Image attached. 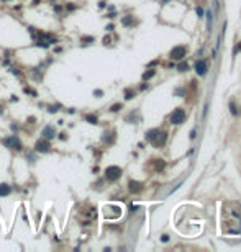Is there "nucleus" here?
Returning <instances> with one entry per match:
<instances>
[{
	"label": "nucleus",
	"mask_w": 241,
	"mask_h": 252,
	"mask_svg": "<svg viewBox=\"0 0 241 252\" xmlns=\"http://www.w3.org/2000/svg\"><path fill=\"white\" fill-rule=\"evenodd\" d=\"M5 146H7L8 149H15V151H21V147H23V144H21V141H20V138L18 136H8V138H5L4 141Z\"/></svg>",
	"instance_id": "obj_1"
},
{
	"label": "nucleus",
	"mask_w": 241,
	"mask_h": 252,
	"mask_svg": "<svg viewBox=\"0 0 241 252\" xmlns=\"http://www.w3.org/2000/svg\"><path fill=\"white\" fill-rule=\"evenodd\" d=\"M105 177H107V180H110V182L117 180V178H120V177H121V169H120V167H117V165H110V167H107V170H105Z\"/></svg>",
	"instance_id": "obj_2"
},
{
	"label": "nucleus",
	"mask_w": 241,
	"mask_h": 252,
	"mask_svg": "<svg viewBox=\"0 0 241 252\" xmlns=\"http://www.w3.org/2000/svg\"><path fill=\"white\" fill-rule=\"evenodd\" d=\"M184 120H185V111L182 108L174 110L172 115H171V123L172 124H181V123H184Z\"/></svg>",
	"instance_id": "obj_3"
},
{
	"label": "nucleus",
	"mask_w": 241,
	"mask_h": 252,
	"mask_svg": "<svg viewBox=\"0 0 241 252\" xmlns=\"http://www.w3.org/2000/svg\"><path fill=\"white\" fill-rule=\"evenodd\" d=\"M35 151H36V152H49V151H51L49 139L41 138L39 141H36V144H35Z\"/></svg>",
	"instance_id": "obj_4"
},
{
	"label": "nucleus",
	"mask_w": 241,
	"mask_h": 252,
	"mask_svg": "<svg viewBox=\"0 0 241 252\" xmlns=\"http://www.w3.org/2000/svg\"><path fill=\"white\" fill-rule=\"evenodd\" d=\"M185 54H187V49H185L184 46H177V48H174V49L171 51V57H172L174 61H181V59H184Z\"/></svg>",
	"instance_id": "obj_5"
},
{
	"label": "nucleus",
	"mask_w": 241,
	"mask_h": 252,
	"mask_svg": "<svg viewBox=\"0 0 241 252\" xmlns=\"http://www.w3.org/2000/svg\"><path fill=\"white\" fill-rule=\"evenodd\" d=\"M166 139H167V133L158 129L156 136H154V139H152V144L154 146H163V144H166Z\"/></svg>",
	"instance_id": "obj_6"
},
{
	"label": "nucleus",
	"mask_w": 241,
	"mask_h": 252,
	"mask_svg": "<svg viewBox=\"0 0 241 252\" xmlns=\"http://www.w3.org/2000/svg\"><path fill=\"white\" fill-rule=\"evenodd\" d=\"M54 136H56L54 126H44V129L41 131V138H44V139H53Z\"/></svg>",
	"instance_id": "obj_7"
},
{
	"label": "nucleus",
	"mask_w": 241,
	"mask_h": 252,
	"mask_svg": "<svg viewBox=\"0 0 241 252\" xmlns=\"http://www.w3.org/2000/svg\"><path fill=\"white\" fill-rule=\"evenodd\" d=\"M195 71H197V74L199 75H205L207 74V64H205V61L199 59L197 62H195Z\"/></svg>",
	"instance_id": "obj_8"
},
{
	"label": "nucleus",
	"mask_w": 241,
	"mask_h": 252,
	"mask_svg": "<svg viewBox=\"0 0 241 252\" xmlns=\"http://www.w3.org/2000/svg\"><path fill=\"white\" fill-rule=\"evenodd\" d=\"M10 192H12L10 185H7V183H0V196H7V195H10Z\"/></svg>",
	"instance_id": "obj_9"
},
{
	"label": "nucleus",
	"mask_w": 241,
	"mask_h": 252,
	"mask_svg": "<svg viewBox=\"0 0 241 252\" xmlns=\"http://www.w3.org/2000/svg\"><path fill=\"white\" fill-rule=\"evenodd\" d=\"M212 23H213V13L212 10H207V31H212Z\"/></svg>",
	"instance_id": "obj_10"
},
{
	"label": "nucleus",
	"mask_w": 241,
	"mask_h": 252,
	"mask_svg": "<svg viewBox=\"0 0 241 252\" xmlns=\"http://www.w3.org/2000/svg\"><path fill=\"white\" fill-rule=\"evenodd\" d=\"M141 187L143 185L138 183V182H133V180L130 182V192H133V193H138L139 190H141Z\"/></svg>",
	"instance_id": "obj_11"
},
{
	"label": "nucleus",
	"mask_w": 241,
	"mask_h": 252,
	"mask_svg": "<svg viewBox=\"0 0 241 252\" xmlns=\"http://www.w3.org/2000/svg\"><path fill=\"white\" fill-rule=\"evenodd\" d=\"M85 120L89 121V123H92V124L97 123V116H95V115H85Z\"/></svg>",
	"instance_id": "obj_12"
},
{
	"label": "nucleus",
	"mask_w": 241,
	"mask_h": 252,
	"mask_svg": "<svg viewBox=\"0 0 241 252\" xmlns=\"http://www.w3.org/2000/svg\"><path fill=\"white\" fill-rule=\"evenodd\" d=\"M152 75H154V71L151 69V71H148V72H144V74H143V80H149Z\"/></svg>",
	"instance_id": "obj_13"
},
{
	"label": "nucleus",
	"mask_w": 241,
	"mask_h": 252,
	"mask_svg": "<svg viewBox=\"0 0 241 252\" xmlns=\"http://www.w3.org/2000/svg\"><path fill=\"white\" fill-rule=\"evenodd\" d=\"M121 23H123V25H126V26H130V25H133V18L128 15L126 18H123V20H121Z\"/></svg>",
	"instance_id": "obj_14"
},
{
	"label": "nucleus",
	"mask_w": 241,
	"mask_h": 252,
	"mask_svg": "<svg viewBox=\"0 0 241 252\" xmlns=\"http://www.w3.org/2000/svg\"><path fill=\"white\" fill-rule=\"evenodd\" d=\"M133 97H135V93L131 92V90H125V98H126V100L133 98Z\"/></svg>",
	"instance_id": "obj_15"
},
{
	"label": "nucleus",
	"mask_w": 241,
	"mask_h": 252,
	"mask_svg": "<svg viewBox=\"0 0 241 252\" xmlns=\"http://www.w3.org/2000/svg\"><path fill=\"white\" fill-rule=\"evenodd\" d=\"M81 41H84L85 44H89V43H92V41H94V38H92V36H84Z\"/></svg>",
	"instance_id": "obj_16"
},
{
	"label": "nucleus",
	"mask_w": 241,
	"mask_h": 252,
	"mask_svg": "<svg viewBox=\"0 0 241 252\" xmlns=\"http://www.w3.org/2000/svg\"><path fill=\"white\" fill-rule=\"evenodd\" d=\"M120 108H121V103H115V105H112L110 110H112V111H118Z\"/></svg>",
	"instance_id": "obj_17"
},
{
	"label": "nucleus",
	"mask_w": 241,
	"mask_h": 252,
	"mask_svg": "<svg viewBox=\"0 0 241 252\" xmlns=\"http://www.w3.org/2000/svg\"><path fill=\"white\" fill-rule=\"evenodd\" d=\"M187 67H189V66L185 64V62H182V64H179V71H187Z\"/></svg>",
	"instance_id": "obj_18"
},
{
	"label": "nucleus",
	"mask_w": 241,
	"mask_h": 252,
	"mask_svg": "<svg viewBox=\"0 0 241 252\" xmlns=\"http://www.w3.org/2000/svg\"><path fill=\"white\" fill-rule=\"evenodd\" d=\"M230 111H231V113H233V115H238V111H236V107H234L233 103H231V105H230Z\"/></svg>",
	"instance_id": "obj_19"
},
{
	"label": "nucleus",
	"mask_w": 241,
	"mask_h": 252,
	"mask_svg": "<svg viewBox=\"0 0 241 252\" xmlns=\"http://www.w3.org/2000/svg\"><path fill=\"white\" fill-rule=\"evenodd\" d=\"M197 15H199V17H203V10L200 7H197Z\"/></svg>",
	"instance_id": "obj_20"
},
{
	"label": "nucleus",
	"mask_w": 241,
	"mask_h": 252,
	"mask_svg": "<svg viewBox=\"0 0 241 252\" xmlns=\"http://www.w3.org/2000/svg\"><path fill=\"white\" fill-rule=\"evenodd\" d=\"M161 241H163V242H167V241H169V236H166V234H164L163 238H161Z\"/></svg>",
	"instance_id": "obj_21"
},
{
	"label": "nucleus",
	"mask_w": 241,
	"mask_h": 252,
	"mask_svg": "<svg viewBox=\"0 0 241 252\" xmlns=\"http://www.w3.org/2000/svg\"><path fill=\"white\" fill-rule=\"evenodd\" d=\"M94 93H95V97H102V90H95Z\"/></svg>",
	"instance_id": "obj_22"
},
{
	"label": "nucleus",
	"mask_w": 241,
	"mask_h": 252,
	"mask_svg": "<svg viewBox=\"0 0 241 252\" xmlns=\"http://www.w3.org/2000/svg\"><path fill=\"white\" fill-rule=\"evenodd\" d=\"M2 113H4V108H2V107H0V115H2Z\"/></svg>",
	"instance_id": "obj_23"
},
{
	"label": "nucleus",
	"mask_w": 241,
	"mask_h": 252,
	"mask_svg": "<svg viewBox=\"0 0 241 252\" xmlns=\"http://www.w3.org/2000/svg\"><path fill=\"white\" fill-rule=\"evenodd\" d=\"M238 49H240V51H241V43H240V48H238Z\"/></svg>",
	"instance_id": "obj_24"
}]
</instances>
